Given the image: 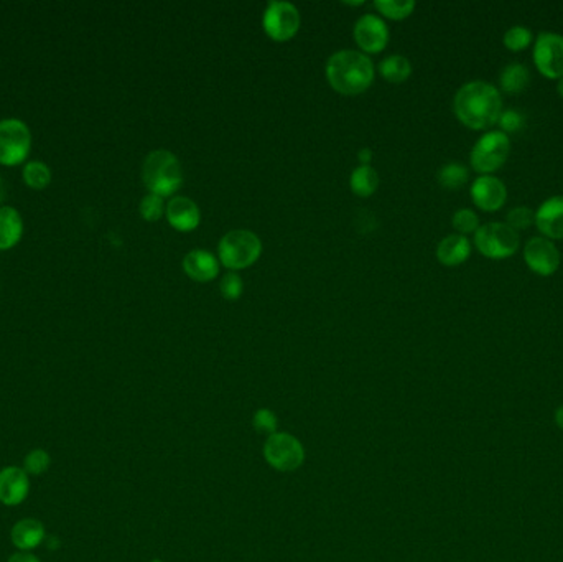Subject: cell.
Segmentation results:
<instances>
[{
  "mask_svg": "<svg viewBox=\"0 0 563 562\" xmlns=\"http://www.w3.org/2000/svg\"><path fill=\"white\" fill-rule=\"evenodd\" d=\"M167 219L173 228L188 233L198 228L201 221V213L198 205L186 197H175L168 201L167 208Z\"/></svg>",
  "mask_w": 563,
  "mask_h": 562,
  "instance_id": "2e32d148",
  "label": "cell"
},
{
  "mask_svg": "<svg viewBox=\"0 0 563 562\" xmlns=\"http://www.w3.org/2000/svg\"><path fill=\"white\" fill-rule=\"evenodd\" d=\"M534 41V33L532 30L527 29L524 25H514L511 29L506 30L503 43L509 51H522Z\"/></svg>",
  "mask_w": 563,
  "mask_h": 562,
  "instance_id": "484cf974",
  "label": "cell"
},
{
  "mask_svg": "<svg viewBox=\"0 0 563 562\" xmlns=\"http://www.w3.org/2000/svg\"><path fill=\"white\" fill-rule=\"evenodd\" d=\"M51 464V457L45 448H33L23 458V470L29 475H41L45 474Z\"/></svg>",
  "mask_w": 563,
  "mask_h": 562,
  "instance_id": "83f0119b",
  "label": "cell"
},
{
  "mask_svg": "<svg viewBox=\"0 0 563 562\" xmlns=\"http://www.w3.org/2000/svg\"><path fill=\"white\" fill-rule=\"evenodd\" d=\"M374 5L382 15L392 20L407 19L415 9L413 0H377Z\"/></svg>",
  "mask_w": 563,
  "mask_h": 562,
  "instance_id": "d4e9b609",
  "label": "cell"
},
{
  "mask_svg": "<svg viewBox=\"0 0 563 562\" xmlns=\"http://www.w3.org/2000/svg\"><path fill=\"white\" fill-rule=\"evenodd\" d=\"M326 78L340 95H361L374 81L373 61L356 50L336 51L326 63Z\"/></svg>",
  "mask_w": 563,
  "mask_h": 562,
  "instance_id": "7a4b0ae2",
  "label": "cell"
},
{
  "mask_svg": "<svg viewBox=\"0 0 563 562\" xmlns=\"http://www.w3.org/2000/svg\"><path fill=\"white\" fill-rule=\"evenodd\" d=\"M555 422H557V426L563 430V406H560L558 410H555Z\"/></svg>",
  "mask_w": 563,
  "mask_h": 562,
  "instance_id": "8d00e7d4",
  "label": "cell"
},
{
  "mask_svg": "<svg viewBox=\"0 0 563 562\" xmlns=\"http://www.w3.org/2000/svg\"><path fill=\"white\" fill-rule=\"evenodd\" d=\"M186 276L196 282H210L220 274V261L206 249H193L183 259Z\"/></svg>",
  "mask_w": 563,
  "mask_h": 562,
  "instance_id": "e0dca14e",
  "label": "cell"
},
{
  "mask_svg": "<svg viewBox=\"0 0 563 562\" xmlns=\"http://www.w3.org/2000/svg\"><path fill=\"white\" fill-rule=\"evenodd\" d=\"M354 39L366 53H379L389 43V29L377 15L366 14L354 25Z\"/></svg>",
  "mask_w": 563,
  "mask_h": 562,
  "instance_id": "4fadbf2b",
  "label": "cell"
},
{
  "mask_svg": "<svg viewBox=\"0 0 563 562\" xmlns=\"http://www.w3.org/2000/svg\"><path fill=\"white\" fill-rule=\"evenodd\" d=\"M30 493L29 474L23 467L10 465L0 470V503L19 506Z\"/></svg>",
  "mask_w": 563,
  "mask_h": 562,
  "instance_id": "5bb4252c",
  "label": "cell"
},
{
  "mask_svg": "<svg viewBox=\"0 0 563 562\" xmlns=\"http://www.w3.org/2000/svg\"><path fill=\"white\" fill-rule=\"evenodd\" d=\"M511 153V137L504 133L487 131L483 134L469 153V162L479 175H495Z\"/></svg>",
  "mask_w": 563,
  "mask_h": 562,
  "instance_id": "8992f818",
  "label": "cell"
},
{
  "mask_svg": "<svg viewBox=\"0 0 563 562\" xmlns=\"http://www.w3.org/2000/svg\"><path fill=\"white\" fill-rule=\"evenodd\" d=\"M535 211L529 207H516L506 215V225L519 231L531 228L534 225Z\"/></svg>",
  "mask_w": 563,
  "mask_h": 562,
  "instance_id": "f546056e",
  "label": "cell"
},
{
  "mask_svg": "<svg viewBox=\"0 0 563 562\" xmlns=\"http://www.w3.org/2000/svg\"><path fill=\"white\" fill-rule=\"evenodd\" d=\"M525 264L527 267L540 277H549L555 274L560 267V253L555 246L554 241L544 238V236H535L525 243L522 251Z\"/></svg>",
  "mask_w": 563,
  "mask_h": 562,
  "instance_id": "8fae6325",
  "label": "cell"
},
{
  "mask_svg": "<svg viewBox=\"0 0 563 562\" xmlns=\"http://www.w3.org/2000/svg\"><path fill=\"white\" fill-rule=\"evenodd\" d=\"M351 190L358 195V197H371L374 191L377 190L379 187V175L374 170L371 165H359L354 169L351 173Z\"/></svg>",
  "mask_w": 563,
  "mask_h": 562,
  "instance_id": "7402d4cb",
  "label": "cell"
},
{
  "mask_svg": "<svg viewBox=\"0 0 563 562\" xmlns=\"http://www.w3.org/2000/svg\"><path fill=\"white\" fill-rule=\"evenodd\" d=\"M475 207L486 213H496L507 201V189L504 181L496 175H479L469 189Z\"/></svg>",
  "mask_w": 563,
  "mask_h": 562,
  "instance_id": "7c38bea8",
  "label": "cell"
},
{
  "mask_svg": "<svg viewBox=\"0 0 563 562\" xmlns=\"http://www.w3.org/2000/svg\"><path fill=\"white\" fill-rule=\"evenodd\" d=\"M471 256V243L463 235H449L440 241L437 259L447 267L461 266Z\"/></svg>",
  "mask_w": 563,
  "mask_h": 562,
  "instance_id": "d6986e66",
  "label": "cell"
},
{
  "mask_svg": "<svg viewBox=\"0 0 563 562\" xmlns=\"http://www.w3.org/2000/svg\"><path fill=\"white\" fill-rule=\"evenodd\" d=\"M529 83H531V71L519 61L507 63L499 73V88L506 95H521L524 89H527Z\"/></svg>",
  "mask_w": 563,
  "mask_h": 562,
  "instance_id": "ffe728a7",
  "label": "cell"
},
{
  "mask_svg": "<svg viewBox=\"0 0 563 562\" xmlns=\"http://www.w3.org/2000/svg\"><path fill=\"white\" fill-rule=\"evenodd\" d=\"M262 454L268 465L278 472H294L305 462V448L302 442L286 432L268 436Z\"/></svg>",
  "mask_w": 563,
  "mask_h": 562,
  "instance_id": "52a82bcc",
  "label": "cell"
},
{
  "mask_svg": "<svg viewBox=\"0 0 563 562\" xmlns=\"http://www.w3.org/2000/svg\"><path fill=\"white\" fill-rule=\"evenodd\" d=\"M32 135L25 123L20 119H4L0 121V163L2 165H19L30 153Z\"/></svg>",
  "mask_w": 563,
  "mask_h": 562,
  "instance_id": "ba28073f",
  "label": "cell"
},
{
  "mask_svg": "<svg viewBox=\"0 0 563 562\" xmlns=\"http://www.w3.org/2000/svg\"><path fill=\"white\" fill-rule=\"evenodd\" d=\"M262 254V243L249 229H232L220 241L218 256L222 266L239 271L252 266Z\"/></svg>",
  "mask_w": 563,
  "mask_h": 562,
  "instance_id": "277c9868",
  "label": "cell"
},
{
  "mask_svg": "<svg viewBox=\"0 0 563 562\" xmlns=\"http://www.w3.org/2000/svg\"><path fill=\"white\" fill-rule=\"evenodd\" d=\"M150 562H163V561H160V559H153V561H150Z\"/></svg>",
  "mask_w": 563,
  "mask_h": 562,
  "instance_id": "ab89813d",
  "label": "cell"
},
{
  "mask_svg": "<svg viewBox=\"0 0 563 562\" xmlns=\"http://www.w3.org/2000/svg\"><path fill=\"white\" fill-rule=\"evenodd\" d=\"M532 60L542 77L560 79L563 77V35L555 32H540L534 39Z\"/></svg>",
  "mask_w": 563,
  "mask_h": 562,
  "instance_id": "9c48e42d",
  "label": "cell"
},
{
  "mask_svg": "<svg viewBox=\"0 0 563 562\" xmlns=\"http://www.w3.org/2000/svg\"><path fill=\"white\" fill-rule=\"evenodd\" d=\"M475 248L481 256L495 261L513 258L521 248V236L506 221L481 225L475 233Z\"/></svg>",
  "mask_w": 563,
  "mask_h": 562,
  "instance_id": "5b68a950",
  "label": "cell"
},
{
  "mask_svg": "<svg viewBox=\"0 0 563 562\" xmlns=\"http://www.w3.org/2000/svg\"><path fill=\"white\" fill-rule=\"evenodd\" d=\"M497 125H499L501 133L511 135V134H516L524 129L525 117L516 109H506L499 115Z\"/></svg>",
  "mask_w": 563,
  "mask_h": 562,
  "instance_id": "1f68e13d",
  "label": "cell"
},
{
  "mask_svg": "<svg viewBox=\"0 0 563 562\" xmlns=\"http://www.w3.org/2000/svg\"><path fill=\"white\" fill-rule=\"evenodd\" d=\"M252 426H254V429L259 430V432H264V434L272 436V434H276L278 429L277 414L272 410H268V408L258 410L254 412V416H252Z\"/></svg>",
  "mask_w": 563,
  "mask_h": 562,
  "instance_id": "4dcf8cb0",
  "label": "cell"
},
{
  "mask_svg": "<svg viewBox=\"0 0 563 562\" xmlns=\"http://www.w3.org/2000/svg\"><path fill=\"white\" fill-rule=\"evenodd\" d=\"M23 233V223L19 211L10 207L0 208V251L14 248Z\"/></svg>",
  "mask_w": 563,
  "mask_h": 562,
  "instance_id": "44dd1931",
  "label": "cell"
},
{
  "mask_svg": "<svg viewBox=\"0 0 563 562\" xmlns=\"http://www.w3.org/2000/svg\"><path fill=\"white\" fill-rule=\"evenodd\" d=\"M165 208H167V207L163 205L162 197L153 195V193L145 195L143 200L141 201V215H142V218L147 219V221H157V219L162 218Z\"/></svg>",
  "mask_w": 563,
  "mask_h": 562,
  "instance_id": "d6a6232c",
  "label": "cell"
},
{
  "mask_svg": "<svg viewBox=\"0 0 563 562\" xmlns=\"http://www.w3.org/2000/svg\"><path fill=\"white\" fill-rule=\"evenodd\" d=\"M4 198H5V185H4V180H2V177H0V203H2Z\"/></svg>",
  "mask_w": 563,
  "mask_h": 562,
  "instance_id": "74e56055",
  "label": "cell"
},
{
  "mask_svg": "<svg viewBox=\"0 0 563 562\" xmlns=\"http://www.w3.org/2000/svg\"><path fill=\"white\" fill-rule=\"evenodd\" d=\"M557 91H558V95L563 99V77L558 79V83H557Z\"/></svg>",
  "mask_w": 563,
  "mask_h": 562,
  "instance_id": "f35d334b",
  "label": "cell"
},
{
  "mask_svg": "<svg viewBox=\"0 0 563 562\" xmlns=\"http://www.w3.org/2000/svg\"><path fill=\"white\" fill-rule=\"evenodd\" d=\"M221 294L228 300H236L244 290V282L236 272H228L226 276L221 279L220 284Z\"/></svg>",
  "mask_w": 563,
  "mask_h": 562,
  "instance_id": "836d02e7",
  "label": "cell"
},
{
  "mask_svg": "<svg viewBox=\"0 0 563 562\" xmlns=\"http://www.w3.org/2000/svg\"><path fill=\"white\" fill-rule=\"evenodd\" d=\"M7 562H41L39 557L33 553H27V551H17V553L12 554Z\"/></svg>",
  "mask_w": 563,
  "mask_h": 562,
  "instance_id": "e575fe53",
  "label": "cell"
},
{
  "mask_svg": "<svg viewBox=\"0 0 563 562\" xmlns=\"http://www.w3.org/2000/svg\"><path fill=\"white\" fill-rule=\"evenodd\" d=\"M262 25L268 37L276 41L294 39L300 29V14L294 4L270 0L264 12Z\"/></svg>",
  "mask_w": 563,
  "mask_h": 562,
  "instance_id": "30bf717a",
  "label": "cell"
},
{
  "mask_svg": "<svg viewBox=\"0 0 563 562\" xmlns=\"http://www.w3.org/2000/svg\"><path fill=\"white\" fill-rule=\"evenodd\" d=\"M359 161L363 162V165H369V162L373 161V151L371 149H363L359 152Z\"/></svg>",
  "mask_w": 563,
  "mask_h": 562,
  "instance_id": "d590c367",
  "label": "cell"
},
{
  "mask_svg": "<svg viewBox=\"0 0 563 562\" xmlns=\"http://www.w3.org/2000/svg\"><path fill=\"white\" fill-rule=\"evenodd\" d=\"M379 71L391 83H404L412 75L411 61L402 55H391L379 63Z\"/></svg>",
  "mask_w": 563,
  "mask_h": 562,
  "instance_id": "603a6c76",
  "label": "cell"
},
{
  "mask_svg": "<svg viewBox=\"0 0 563 562\" xmlns=\"http://www.w3.org/2000/svg\"><path fill=\"white\" fill-rule=\"evenodd\" d=\"M535 228L550 241L563 239V195L550 197L535 210Z\"/></svg>",
  "mask_w": 563,
  "mask_h": 562,
  "instance_id": "9a60e30c",
  "label": "cell"
},
{
  "mask_svg": "<svg viewBox=\"0 0 563 562\" xmlns=\"http://www.w3.org/2000/svg\"><path fill=\"white\" fill-rule=\"evenodd\" d=\"M451 223H453V228L459 231V235H463V236L477 233V228L481 226L479 217L471 208H459L455 211Z\"/></svg>",
  "mask_w": 563,
  "mask_h": 562,
  "instance_id": "f1b7e54d",
  "label": "cell"
},
{
  "mask_svg": "<svg viewBox=\"0 0 563 562\" xmlns=\"http://www.w3.org/2000/svg\"><path fill=\"white\" fill-rule=\"evenodd\" d=\"M47 531L45 526L35 518H23L12 526L10 539L19 551L32 553L40 544L45 541Z\"/></svg>",
  "mask_w": 563,
  "mask_h": 562,
  "instance_id": "ac0fdd59",
  "label": "cell"
},
{
  "mask_svg": "<svg viewBox=\"0 0 563 562\" xmlns=\"http://www.w3.org/2000/svg\"><path fill=\"white\" fill-rule=\"evenodd\" d=\"M453 111L459 123L473 131H486L497 124L503 113V96L495 85L475 79L459 88L453 97Z\"/></svg>",
  "mask_w": 563,
  "mask_h": 562,
  "instance_id": "6da1fadb",
  "label": "cell"
},
{
  "mask_svg": "<svg viewBox=\"0 0 563 562\" xmlns=\"http://www.w3.org/2000/svg\"><path fill=\"white\" fill-rule=\"evenodd\" d=\"M142 179L145 187L153 195H159L162 198L170 197L182 187V163L170 151H153L145 157Z\"/></svg>",
  "mask_w": 563,
  "mask_h": 562,
  "instance_id": "3957f363",
  "label": "cell"
},
{
  "mask_svg": "<svg viewBox=\"0 0 563 562\" xmlns=\"http://www.w3.org/2000/svg\"><path fill=\"white\" fill-rule=\"evenodd\" d=\"M468 180V169L461 163L449 162L439 170V183L443 189L459 190L461 187H465Z\"/></svg>",
  "mask_w": 563,
  "mask_h": 562,
  "instance_id": "cb8c5ba5",
  "label": "cell"
},
{
  "mask_svg": "<svg viewBox=\"0 0 563 562\" xmlns=\"http://www.w3.org/2000/svg\"><path fill=\"white\" fill-rule=\"evenodd\" d=\"M23 180L30 189L43 190L47 189L48 183L51 181V172L45 163L30 162L23 169Z\"/></svg>",
  "mask_w": 563,
  "mask_h": 562,
  "instance_id": "4316f807",
  "label": "cell"
}]
</instances>
